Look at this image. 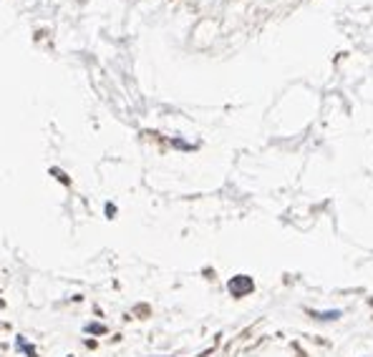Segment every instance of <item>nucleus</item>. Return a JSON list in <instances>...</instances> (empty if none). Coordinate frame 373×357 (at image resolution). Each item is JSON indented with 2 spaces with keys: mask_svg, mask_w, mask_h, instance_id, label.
Instances as JSON below:
<instances>
[{
  "mask_svg": "<svg viewBox=\"0 0 373 357\" xmlns=\"http://www.w3.org/2000/svg\"><path fill=\"white\" fill-rule=\"evenodd\" d=\"M15 347H18V350H23V352H26V357H38V355H35V347H33V345L26 340V337H23V334H18V337H15Z\"/></svg>",
  "mask_w": 373,
  "mask_h": 357,
  "instance_id": "obj_1",
  "label": "nucleus"
},
{
  "mask_svg": "<svg viewBox=\"0 0 373 357\" xmlns=\"http://www.w3.org/2000/svg\"><path fill=\"white\" fill-rule=\"evenodd\" d=\"M86 332H96V334H103V332H106V327H103V325H86Z\"/></svg>",
  "mask_w": 373,
  "mask_h": 357,
  "instance_id": "obj_2",
  "label": "nucleus"
},
{
  "mask_svg": "<svg viewBox=\"0 0 373 357\" xmlns=\"http://www.w3.org/2000/svg\"><path fill=\"white\" fill-rule=\"evenodd\" d=\"M68 357H71V355H68Z\"/></svg>",
  "mask_w": 373,
  "mask_h": 357,
  "instance_id": "obj_3",
  "label": "nucleus"
}]
</instances>
